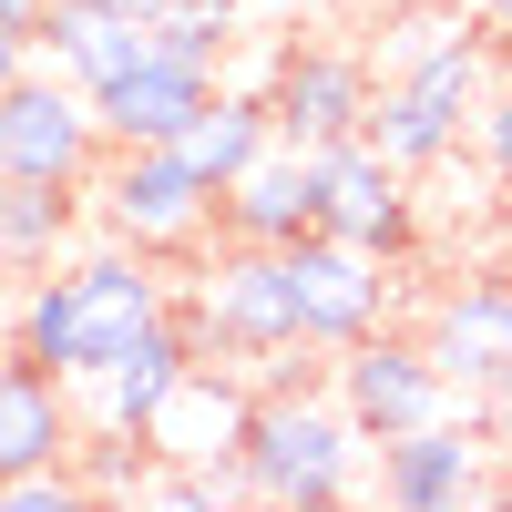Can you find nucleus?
<instances>
[{
  "instance_id": "nucleus-6",
  "label": "nucleus",
  "mask_w": 512,
  "mask_h": 512,
  "mask_svg": "<svg viewBox=\"0 0 512 512\" xmlns=\"http://www.w3.org/2000/svg\"><path fill=\"white\" fill-rule=\"evenodd\" d=\"M328 390L349 400V420H359L369 441L431 431V420L461 410L451 369L431 359V338H410V328H369V338H349V349H328Z\"/></svg>"
},
{
  "instance_id": "nucleus-18",
  "label": "nucleus",
  "mask_w": 512,
  "mask_h": 512,
  "mask_svg": "<svg viewBox=\"0 0 512 512\" xmlns=\"http://www.w3.org/2000/svg\"><path fill=\"white\" fill-rule=\"evenodd\" d=\"M82 205H93V185H0V226H11L21 277L31 267H62V246L82 236Z\"/></svg>"
},
{
  "instance_id": "nucleus-16",
  "label": "nucleus",
  "mask_w": 512,
  "mask_h": 512,
  "mask_svg": "<svg viewBox=\"0 0 512 512\" xmlns=\"http://www.w3.org/2000/svg\"><path fill=\"white\" fill-rule=\"evenodd\" d=\"M144 52H154V21H134V11H93V0H62V21L41 31V62L72 72L82 93H93V82H113V72H134Z\"/></svg>"
},
{
  "instance_id": "nucleus-7",
  "label": "nucleus",
  "mask_w": 512,
  "mask_h": 512,
  "mask_svg": "<svg viewBox=\"0 0 512 512\" xmlns=\"http://www.w3.org/2000/svg\"><path fill=\"white\" fill-rule=\"evenodd\" d=\"M287 256H297V318H308V349H349V338L390 328V297H400L390 267H400V256H379V246L338 236V226L297 236Z\"/></svg>"
},
{
  "instance_id": "nucleus-3",
  "label": "nucleus",
  "mask_w": 512,
  "mask_h": 512,
  "mask_svg": "<svg viewBox=\"0 0 512 512\" xmlns=\"http://www.w3.org/2000/svg\"><path fill=\"white\" fill-rule=\"evenodd\" d=\"M185 328L205 338V359H287L308 349V318H297V256L287 246H216L195 267V287L175 297Z\"/></svg>"
},
{
  "instance_id": "nucleus-2",
  "label": "nucleus",
  "mask_w": 512,
  "mask_h": 512,
  "mask_svg": "<svg viewBox=\"0 0 512 512\" xmlns=\"http://www.w3.org/2000/svg\"><path fill=\"white\" fill-rule=\"evenodd\" d=\"M369 451H379V441L349 420V400H338L328 379H287V390L256 400L246 482H256V502H349Z\"/></svg>"
},
{
  "instance_id": "nucleus-8",
  "label": "nucleus",
  "mask_w": 512,
  "mask_h": 512,
  "mask_svg": "<svg viewBox=\"0 0 512 512\" xmlns=\"http://www.w3.org/2000/svg\"><path fill=\"white\" fill-rule=\"evenodd\" d=\"M267 103H277V144L318 154V144L369 134L379 72H369L359 52H338V41H287V52H277V82H267Z\"/></svg>"
},
{
  "instance_id": "nucleus-10",
  "label": "nucleus",
  "mask_w": 512,
  "mask_h": 512,
  "mask_svg": "<svg viewBox=\"0 0 512 512\" xmlns=\"http://www.w3.org/2000/svg\"><path fill=\"white\" fill-rule=\"evenodd\" d=\"M420 338H431V359L451 369L461 410H482L512 390V267L502 277H461L431 297V318H420Z\"/></svg>"
},
{
  "instance_id": "nucleus-12",
  "label": "nucleus",
  "mask_w": 512,
  "mask_h": 512,
  "mask_svg": "<svg viewBox=\"0 0 512 512\" xmlns=\"http://www.w3.org/2000/svg\"><path fill=\"white\" fill-rule=\"evenodd\" d=\"M195 359H205V338L185 328V308H164L113 369L82 379V420H93V431H144V441H154V420H164V400L185 390Z\"/></svg>"
},
{
  "instance_id": "nucleus-11",
  "label": "nucleus",
  "mask_w": 512,
  "mask_h": 512,
  "mask_svg": "<svg viewBox=\"0 0 512 512\" xmlns=\"http://www.w3.org/2000/svg\"><path fill=\"white\" fill-rule=\"evenodd\" d=\"M482 410H451L431 420V431H400V441H379V502H400V512H451V502H482L492 472H482Z\"/></svg>"
},
{
  "instance_id": "nucleus-27",
  "label": "nucleus",
  "mask_w": 512,
  "mask_h": 512,
  "mask_svg": "<svg viewBox=\"0 0 512 512\" xmlns=\"http://www.w3.org/2000/svg\"><path fill=\"white\" fill-rule=\"evenodd\" d=\"M0 359H11V349H0Z\"/></svg>"
},
{
  "instance_id": "nucleus-20",
  "label": "nucleus",
  "mask_w": 512,
  "mask_h": 512,
  "mask_svg": "<svg viewBox=\"0 0 512 512\" xmlns=\"http://www.w3.org/2000/svg\"><path fill=\"white\" fill-rule=\"evenodd\" d=\"M472 144H482V175L512 195V82H492L482 113H472Z\"/></svg>"
},
{
  "instance_id": "nucleus-5",
  "label": "nucleus",
  "mask_w": 512,
  "mask_h": 512,
  "mask_svg": "<svg viewBox=\"0 0 512 512\" xmlns=\"http://www.w3.org/2000/svg\"><path fill=\"white\" fill-rule=\"evenodd\" d=\"M103 154H113V134L72 72L41 62L0 93V185H93Z\"/></svg>"
},
{
  "instance_id": "nucleus-17",
  "label": "nucleus",
  "mask_w": 512,
  "mask_h": 512,
  "mask_svg": "<svg viewBox=\"0 0 512 512\" xmlns=\"http://www.w3.org/2000/svg\"><path fill=\"white\" fill-rule=\"evenodd\" d=\"M175 144H185V164H195V175L226 195V185L246 175V164L277 144V103H267V93H216V103H205V113L185 123Z\"/></svg>"
},
{
  "instance_id": "nucleus-23",
  "label": "nucleus",
  "mask_w": 512,
  "mask_h": 512,
  "mask_svg": "<svg viewBox=\"0 0 512 512\" xmlns=\"http://www.w3.org/2000/svg\"><path fill=\"white\" fill-rule=\"evenodd\" d=\"M472 21H482L492 41H512V0H472Z\"/></svg>"
},
{
  "instance_id": "nucleus-9",
  "label": "nucleus",
  "mask_w": 512,
  "mask_h": 512,
  "mask_svg": "<svg viewBox=\"0 0 512 512\" xmlns=\"http://www.w3.org/2000/svg\"><path fill=\"white\" fill-rule=\"evenodd\" d=\"M318 164V216L338 226V236H359V246H379V256H410V236H420V175L410 164H390L369 134H349V144H318L308 154Z\"/></svg>"
},
{
  "instance_id": "nucleus-1",
  "label": "nucleus",
  "mask_w": 512,
  "mask_h": 512,
  "mask_svg": "<svg viewBox=\"0 0 512 512\" xmlns=\"http://www.w3.org/2000/svg\"><path fill=\"white\" fill-rule=\"evenodd\" d=\"M175 308V277H164V256H144V246H82V256H62V267H31L21 287H11V349L21 359H41V369H62L72 390L93 369H113L134 338Z\"/></svg>"
},
{
  "instance_id": "nucleus-28",
  "label": "nucleus",
  "mask_w": 512,
  "mask_h": 512,
  "mask_svg": "<svg viewBox=\"0 0 512 512\" xmlns=\"http://www.w3.org/2000/svg\"><path fill=\"white\" fill-rule=\"evenodd\" d=\"M502 267H512V256H502Z\"/></svg>"
},
{
  "instance_id": "nucleus-21",
  "label": "nucleus",
  "mask_w": 512,
  "mask_h": 512,
  "mask_svg": "<svg viewBox=\"0 0 512 512\" xmlns=\"http://www.w3.org/2000/svg\"><path fill=\"white\" fill-rule=\"evenodd\" d=\"M21 72H41V41H31V31H11V21H0V93H11Z\"/></svg>"
},
{
  "instance_id": "nucleus-26",
  "label": "nucleus",
  "mask_w": 512,
  "mask_h": 512,
  "mask_svg": "<svg viewBox=\"0 0 512 512\" xmlns=\"http://www.w3.org/2000/svg\"><path fill=\"white\" fill-rule=\"evenodd\" d=\"M164 11H236V0H164Z\"/></svg>"
},
{
  "instance_id": "nucleus-24",
  "label": "nucleus",
  "mask_w": 512,
  "mask_h": 512,
  "mask_svg": "<svg viewBox=\"0 0 512 512\" xmlns=\"http://www.w3.org/2000/svg\"><path fill=\"white\" fill-rule=\"evenodd\" d=\"M21 287V256H11V226H0V297Z\"/></svg>"
},
{
  "instance_id": "nucleus-13",
  "label": "nucleus",
  "mask_w": 512,
  "mask_h": 512,
  "mask_svg": "<svg viewBox=\"0 0 512 512\" xmlns=\"http://www.w3.org/2000/svg\"><path fill=\"white\" fill-rule=\"evenodd\" d=\"M82 390L62 369H41V359H0V482H21V472H52V461H82Z\"/></svg>"
},
{
  "instance_id": "nucleus-25",
  "label": "nucleus",
  "mask_w": 512,
  "mask_h": 512,
  "mask_svg": "<svg viewBox=\"0 0 512 512\" xmlns=\"http://www.w3.org/2000/svg\"><path fill=\"white\" fill-rule=\"evenodd\" d=\"M93 11H134V21H154V11H164V0H93Z\"/></svg>"
},
{
  "instance_id": "nucleus-19",
  "label": "nucleus",
  "mask_w": 512,
  "mask_h": 512,
  "mask_svg": "<svg viewBox=\"0 0 512 512\" xmlns=\"http://www.w3.org/2000/svg\"><path fill=\"white\" fill-rule=\"evenodd\" d=\"M62 502H93V472H82V461H52V472L0 482V512H62Z\"/></svg>"
},
{
  "instance_id": "nucleus-15",
  "label": "nucleus",
  "mask_w": 512,
  "mask_h": 512,
  "mask_svg": "<svg viewBox=\"0 0 512 512\" xmlns=\"http://www.w3.org/2000/svg\"><path fill=\"white\" fill-rule=\"evenodd\" d=\"M318 226H328L318 216V164L297 154V144H267L216 195V236H236V246H297V236H318Z\"/></svg>"
},
{
  "instance_id": "nucleus-22",
  "label": "nucleus",
  "mask_w": 512,
  "mask_h": 512,
  "mask_svg": "<svg viewBox=\"0 0 512 512\" xmlns=\"http://www.w3.org/2000/svg\"><path fill=\"white\" fill-rule=\"evenodd\" d=\"M0 21H11V31H31V41H41V31L62 21V0H0Z\"/></svg>"
},
{
  "instance_id": "nucleus-4",
  "label": "nucleus",
  "mask_w": 512,
  "mask_h": 512,
  "mask_svg": "<svg viewBox=\"0 0 512 512\" xmlns=\"http://www.w3.org/2000/svg\"><path fill=\"white\" fill-rule=\"evenodd\" d=\"M93 226L144 256H185L216 226V185L185 164V144H113L93 175Z\"/></svg>"
},
{
  "instance_id": "nucleus-14",
  "label": "nucleus",
  "mask_w": 512,
  "mask_h": 512,
  "mask_svg": "<svg viewBox=\"0 0 512 512\" xmlns=\"http://www.w3.org/2000/svg\"><path fill=\"white\" fill-rule=\"evenodd\" d=\"M216 93H226V82L205 72V62H185V52H164V41H154L134 72L93 82V113H103V134H113V144H175Z\"/></svg>"
}]
</instances>
